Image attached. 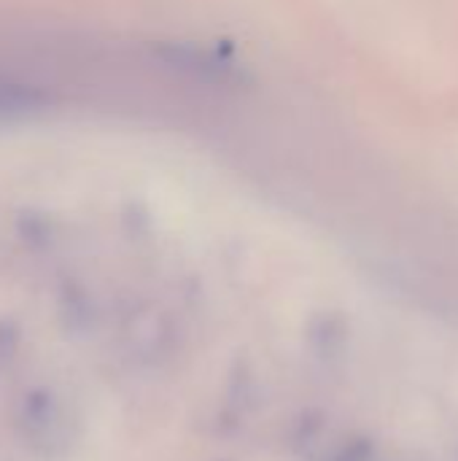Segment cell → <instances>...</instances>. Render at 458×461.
<instances>
[{
	"mask_svg": "<svg viewBox=\"0 0 458 461\" xmlns=\"http://www.w3.org/2000/svg\"><path fill=\"white\" fill-rule=\"evenodd\" d=\"M22 429L24 435L38 443V446H46L49 438H54L57 427H59V411H57V402L54 397L46 392V389H32L24 402H22Z\"/></svg>",
	"mask_w": 458,
	"mask_h": 461,
	"instance_id": "1",
	"label": "cell"
},
{
	"mask_svg": "<svg viewBox=\"0 0 458 461\" xmlns=\"http://www.w3.org/2000/svg\"><path fill=\"white\" fill-rule=\"evenodd\" d=\"M46 103V95L40 89H32L30 84H19L0 76V119H19L40 111Z\"/></svg>",
	"mask_w": 458,
	"mask_h": 461,
	"instance_id": "2",
	"label": "cell"
}]
</instances>
